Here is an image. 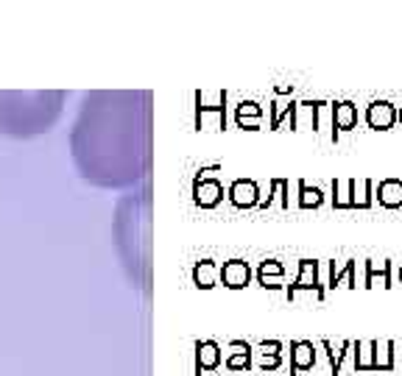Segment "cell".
Wrapping results in <instances>:
<instances>
[{"label":"cell","instance_id":"obj_20","mask_svg":"<svg viewBox=\"0 0 402 376\" xmlns=\"http://www.w3.org/2000/svg\"><path fill=\"white\" fill-rule=\"evenodd\" d=\"M400 282H402V265H400Z\"/></svg>","mask_w":402,"mask_h":376},{"label":"cell","instance_id":"obj_17","mask_svg":"<svg viewBox=\"0 0 402 376\" xmlns=\"http://www.w3.org/2000/svg\"><path fill=\"white\" fill-rule=\"evenodd\" d=\"M234 192H237V195H234L237 204H252V201H254V187H237Z\"/></svg>","mask_w":402,"mask_h":376},{"label":"cell","instance_id":"obj_18","mask_svg":"<svg viewBox=\"0 0 402 376\" xmlns=\"http://www.w3.org/2000/svg\"><path fill=\"white\" fill-rule=\"evenodd\" d=\"M199 282H204V287H210V268H207V265H204V268H199Z\"/></svg>","mask_w":402,"mask_h":376},{"label":"cell","instance_id":"obj_8","mask_svg":"<svg viewBox=\"0 0 402 376\" xmlns=\"http://www.w3.org/2000/svg\"><path fill=\"white\" fill-rule=\"evenodd\" d=\"M383 284V287H391V262L383 259V262H374L366 259V276H364V287H374V284Z\"/></svg>","mask_w":402,"mask_h":376},{"label":"cell","instance_id":"obj_1","mask_svg":"<svg viewBox=\"0 0 402 376\" xmlns=\"http://www.w3.org/2000/svg\"><path fill=\"white\" fill-rule=\"evenodd\" d=\"M70 157L78 176L96 187H123L137 176L132 95H84L70 128Z\"/></svg>","mask_w":402,"mask_h":376},{"label":"cell","instance_id":"obj_5","mask_svg":"<svg viewBox=\"0 0 402 376\" xmlns=\"http://www.w3.org/2000/svg\"><path fill=\"white\" fill-rule=\"evenodd\" d=\"M374 201L386 209H400L402 207V179H383L374 187Z\"/></svg>","mask_w":402,"mask_h":376},{"label":"cell","instance_id":"obj_10","mask_svg":"<svg viewBox=\"0 0 402 376\" xmlns=\"http://www.w3.org/2000/svg\"><path fill=\"white\" fill-rule=\"evenodd\" d=\"M355 348V371H374V340H358Z\"/></svg>","mask_w":402,"mask_h":376},{"label":"cell","instance_id":"obj_3","mask_svg":"<svg viewBox=\"0 0 402 376\" xmlns=\"http://www.w3.org/2000/svg\"><path fill=\"white\" fill-rule=\"evenodd\" d=\"M366 123L374 131H388L397 123V106L391 100H371L366 106Z\"/></svg>","mask_w":402,"mask_h":376},{"label":"cell","instance_id":"obj_2","mask_svg":"<svg viewBox=\"0 0 402 376\" xmlns=\"http://www.w3.org/2000/svg\"><path fill=\"white\" fill-rule=\"evenodd\" d=\"M62 90H0V134L34 140L48 134L65 115Z\"/></svg>","mask_w":402,"mask_h":376},{"label":"cell","instance_id":"obj_16","mask_svg":"<svg viewBox=\"0 0 402 376\" xmlns=\"http://www.w3.org/2000/svg\"><path fill=\"white\" fill-rule=\"evenodd\" d=\"M246 279H249V268L246 265H230L227 268V282L232 284V287H240V284H246Z\"/></svg>","mask_w":402,"mask_h":376},{"label":"cell","instance_id":"obj_15","mask_svg":"<svg viewBox=\"0 0 402 376\" xmlns=\"http://www.w3.org/2000/svg\"><path fill=\"white\" fill-rule=\"evenodd\" d=\"M299 204L304 207V209H310V207H321L324 204V192L319 187H307V184H299Z\"/></svg>","mask_w":402,"mask_h":376},{"label":"cell","instance_id":"obj_13","mask_svg":"<svg viewBox=\"0 0 402 376\" xmlns=\"http://www.w3.org/2000/svg\"><path fill=\"white\" fill-rule=\"evenodd\" d=\"M349 189L352 184L349 182H333V207L335 209H352V198H349Z\"/></svg>","mask_w":402,"mask_h":376},{"label":"cell","instance_id":"obj_9","mask_svg":"<svg viewBox=\"0 0 402 376\" xmlns=\"http://www.w3.org/2000/svg\"><path fill=\"white\" fill-rule=\"evenodd\" d=\"M291 348H294V351H291L294 371H307V368H313V365H316V348H313V343L299 340V343H294Z\"/></svg>","mask_w":402,"mask_h":376},{"label":"cell","instance_id":"obj_19","mask_svg":"<svg viewBox=\"0 0 402 376\" xmlns=\"http://www.w3.org/2000/svg\"><path fill=\"white\" fill-rule=\"evenodd\" d=\"M397 123L402 125V106H400V109H397Z\"/></svg>","mask_w":402,"mask_h":376},{"label":"cell","instance_id":"obj_12","mask_svg":"<svg viewBox=\"0 0 402 376\" xmlns=\"http://www.w3.org/2000/svg\"><path fill=\"white\" fill-rule=\"evenodd\" d=\"M374 371H394V343L374 340Z\"/></svg>","mask_w":402,"mask_h":376},{"label":"cell","instance_id":"obj_4","mask_svg":"<svg viewBox=\"0 0 402 376\" xmlns=\"http://www.w3.org/2000/svg\"><path fill=\"white\" fill-rule=\"evenodd\" d=\"M358 125V106L352 100L333 103V140H338L341 131H352Z\"/></svg>","mask_w":402,"mask_h":376},{"label":"cell","instance_id":"obj_14","mask_svg":"<svg viewBox=\"0 0 402 376\" xmlns=\"http://www.w3.org/2000/svg\"><path fill=\"white\" fill-rule=\"evenodd\" d=\"M321 345H324V348H327V354H330V368H333L330 374L338 376V374H341V365H344V360H346V354H349V348H352V340H344V343H341V351H333V345L327 343V340H324Z\"/></svg>","mask_w":402,"mask_h":376},{"label":"cell","instance_id":"obj_11","mask_svg":"<svg viewBox=\"0 0 402 376\" xmlns=\"http://www.w3.org/2000/svg\"><path fill=\"white\" fill-rule=\"evenodd\" d=\"M355 265H358V259H346L344 262V268L341 271H335V262L330 265V287H338L341 282H346V287H358V279H355Z\"/></svg>","mask_w":402,"mask_h":376},{"label":"cell","instance_id":"obj_6","mask_svg":"<svg viewBox=\"0 0 402 376\" xmlns=\"http://www.w3.org/2000/svg\"><path fill=\"white\" fill-rule=\"evenodd\" d=\"M297 290H313L316 298H324V287L319 284V262H313V259H302L299 282H297V287H291V296H294Z\"/></svg>","mask_w":402,"mask_h":376},{"label":"cell","instance_id":"obj_7","mask_svg":"<svg viewBox=\"0 0 402 376\" xmlns=\"http://www.w3.org/2000/svg\"><path fill=\"white\" fill-rule=\"evenodd\" d=\"M349 198H352V209H368L374 204V182L371 179H349Z\"/></svg>","mask_w":402,"mask_h":376}]
</instances>
